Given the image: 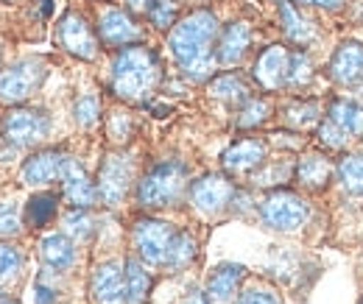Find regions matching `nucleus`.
I'll return each instance as SVG.
<instances>
[{
    "instance_id": "58836bf2",
    "label": "nucleus",
    "mask_w": 363,
    "mask_h": 304,
    "mask_svg": "<svg viewBox=\"0 0 363 304\" xmlns=\"http://www.w3.org/2000/svg\"><path fill=\"white\" fill-rule=\"evenodd\" d=\"M318 137H321V142H324L327 148H344L347 140H350V134H347L344 129H338L330 118H327V123L318 129Z\"/></svg>"
},
{
    "instance_id": "f704fd0d",
    "label": "nucleus",
    "mask_w": 363,
    "mask_h": 304,
    "mask_svg": "<svg viewBox=\"0 0 363 304\" xmlns=\"http://www.w3.org/2000/svg\"><path fill=\"white\" fill-rule=\"evenodd\" d=\"M313 79V62L305 50H291V70H288V87H305Z\"/></svg>"
},
{
    "instance_id": "f257e3e1",
    "label": "nucleus",
    "mask_w": 363,
    "mask_h": 304,
    "mask_svg": "<svg viewBox=\"0 0 363 304\" xmlns=\"http://www.w3.org/2000/svg\"><path fill=\"white\" fill-rule=\"evenodd\" d=\"M218 37H221V23L210 9H196L184 14L171 28L168 47L179 70L190 81H207L213 76L218 64V56H216Z\"/></svg>"
},
{
    "instance_id": "f3484780",
    "label": "nucleus",
    "mask_w": 363,
    "mask_h": 304,
    "mask_svg": "<svg viewBox=\"0 0 363 304\" xmlns=\"http://www.w3.org/2000/svg\"><path fill=\"white\" fill-rule=\"evenodd\" d=\"M330 79L341 87H355L363 81V45L361 43H341L338 50L330 59L327 67Z\"/></svg>"
},
{
    "instance_id": "4c0bfd02",
    "label": "nucleus",
    "mask_w": 363,
    "mask_h": 304,
    "mask_svg": "<svg viewBox=\"0 0 363 304\" xmlns=\"http://www.w3.org/2000/svg\"><path fill=\"white\" fill-rule=\"evenodd\" d=\"M106 129H109V137H112L115 142H126V140L132 137V131H135V123H132V118H129L126 112H112Z\"/></svg>"
},
{
    "instance_id": "a211bd4d",
    "label": "nucleus",
    "mask_w": 363,
    "mask_h": 304,
    "mask_svg": "<svg viewBox=\"0 0 363 304\" xmlns=\"http://www.w3.org/2000/svg\"><path fill=\"white\" fill-rule=\"evenodd\" d=\"M246 276V268L238 262H221L207 276V296L213 304H229L238 296V288Z\"/></svg>"
},
{
    "instance_id": "a18cd8bd",
    "label": "nucleus",
    "mask_w": 363,
    "mask_h": 304,
    "mask_svg": "<svg viewBox=\"0 0 363 304\" xmlns=\"http://www.w3.org/2000/svg\"><path fill=\"white\" fill-rule=\"evenodd\" d=\"M0 304H20L17 299H0Z\"/></svg>"
},
{
    "instance_id": "09e8293b",
    "label": "nucleus",
    "mask_w": 363,
    "mask_h": 304,
    "mask_svg": "<svg viewBox=\"0 0 363 304\" xmlns=\"http://www.w3.org/2000/svg\"><path fill=\"white\" fill-rule=\"evenodd\" d=\"M361 304H363V302H361Z\"/></svg>"
},
{
    "instance_id": "c9c22d12",
    "label": "nucleus",
    "mask_w": 363,
    "mask_h": 304,
    "mask_svg": "<svg viewBox=\"0 0 363 304\" xmlns=\"http://www.w3.org/2000/svg\"><path fill=\"white\" fill-rule=\"evenodd\" d=\"M285 120L296 129H308L318 120V106L316 103H291L285 109Z\"/></svg>"
},
{
    "instance_id": "de8ad7c7",
    "label": "nucleus",
    "mask_w": 363,
    "mask_h": 304,
    "mask_svg": "<svg viewBox=\"0 0 363 304\" xmlns=\"http://www.w3.org/2000/svg\"><path fill=\"white\" fill-rule=\"evenodd\" d=\"M0 53H3V43H0Z\"/></svg>"
},
{
    "instance_id": "2f4dec72",
    "label": "nucleus",
    "mask_w": 363,
    "mask_h": 304,
    "mask_svg": "<svg viewBox=\"0 0 363 304\" xmlns=\"http://www.w3.org/2000/svg\"><path fill=\"white\" fill-rule=\"evenodd\" d=\"M73 118L82 129H92L101 120V98L95 92H82L73 106Z\"/></svg>"
},
{
    "instance_id": "5701e85b",
    "label": "nucleus",
    "mask_w": 363,
    "mask_h": 304,
    "mask_svg": "<svg viewBox=\"0 0 363 304\" xmlns=\"http://www.w3.org/2000/svg\"><path fill=\"white\" fill-rule=\"evenodd\" d=\"M279 23H282V34L288 37V43L294 45L313 43V26L299 14L296 3L279 0Z\"/></svg>"
},
{
    "instance_id": "f03ea898",
    "label": "nucleus",
    "mask_w": 363,
    "mask_h": 304,
    "mask_svg": "<svg viewBox=\"0 0 363 304\" xmlns=\"http://www.w3.org/2000/svg\"><path fill=\"white\" fill-rule=\"evenodd\" d=\"M162 81V62L154 47L129 45L121 47L112 62V92L121 101H145Z\"/></svg>"
},
{
    "instance_id": "c756f323",
    "label": "nucleus",
    "mask_w": 363,
    "mask_h": 304,
    "mask_svg": "<svg viewBox=\"0 0 363 304\" xmlns=\"http://www.w3.org/2000/svg\"><path fill=\"white\" fill-rule=\"evenodd\" d=\"M145 17L157 31H171L179 23V0H151Z\"/></svg>"
},
{
    "instance_id": "4468645a",
    "label": "nucleus",
    "mask_w": 363,
    "mask_h": 304,
    "mask_svg": "<svg viewBox=\"0 0 363 304\" xmlns=\"http://www.w3.org/2000/svg\"><path fill=\"white\" fill-rule=\"evenodd\" d=\"M266 154H269L266 140H260V137H243V140H235L227 151H224L221 165H224V171L229 176L255 174L257 168L266 165Z\"/></svg>"
},
{
    "instance_id": "4be33fe9",
    "label": "nucleus",
    "mask_w": 363,
    "mask_h": 304,
    "mask_svg": "<svg viewBox=\"0 0 363 304\" xmlns=\"http://www.w3.org/2000/svg\"><path fill=\"white\" fill-rule=\"evenodd\" d=\"M59 201H62L59 193H50V190L34 193V196L26 201V226L34 229V232L50 226V223L56 220V215H59Z\"/></svg>"
},
{
    "instance_id": "6ab92c4d",
    "label": "nucleus",
    "mask_w": 363,
    "mask_h": 304,
    "mask_svg": "<svg viewBox=\"0 0 363 304\" xmlns=\"http://www.w3.org/2000/svg\"><path fill=\"white\" fill-rule=\"evenodd\" d=\"M249 45H252V28L246 23H229L227 28L221 31L218 47H216L218 64H227V67L238 64L249 53Z\"/></svg>"
},
{
    "instance_id": "a878e982",
    "label": "nucleus",
    "mask_w": 363,
    "mask_h": 304,
    "mask_svg": "<svg viewBox=\"0 0 363 304\" xmlns=\"http://www.w3.org/2000/svg\"><path fill=\"white\" fill-rule=\"evenodd\" d=\"M207 92L224 103H232V106H243L252 95H249V84L238 76V73H221L216 76L210 84H207Z\"/></svg>"
},
{
    "instance_id": "cd10ccee",
    "label": "nucleus",
    "mask_w": 363,
    "mask_h": 304,
    "mask_svg": "<svg viewBox=\"0 0 363 304\" xmlns=\"http://www.w3.org/2000/svg\"><path fill=\"white\" fill-rule=\"evenodd\" d=\"M335 176L350 196H363V157L344 154L335 165Z\"/></svg>"
},
{
    "instance_id": "dca6fc26",
    "label": "nucleus",
    "mask_w": 363,
    "mask_h": 304,
    "mask_svg": "<svg viewBox=\"0 0 363 304\" xmlns=\"http://www.w3.org/2000/svg\"><path fill=\"white\" fill-rule=\"evenodd\" d=\"M59 184H62V198L70 204V210H90L98 201V187L76 157L67 159V168Z\"/></svg>"
},
{
    "instance_id": "7c9ffc66",
    "label": "nucleus",
    "mask_w": 363,
    "mask_h": 304,
    "mask_svg": "<svg viewBox=\"0 0 363 304\" xmlns=\"http://www.w3.org/2000/svg\"><path fill=\"white\" fill-rule=\"evenodd\" d=\"M272 103L266 98H249L238 112V129H257L269 120Z\"/></svg>"
},
{
    "instance_id": "9d476101",
    "label": "nucleus",
    "mask_w": 363,
    "mask_h": 304,
    "mask_svg": "<svg viewBox=\"0 0 363 304\" xmlns=\"http://www.w3.org/2000/svg\"><path fill=\"white\" fill-rule=\"evenodd\" d=\"M56 43L62 50H67L70 56L76 59H84V62H92L98 56V34L92 31L90 20L82 14V11H67L59 26H56Z\"/></svg>"
},
{
    "instance_id": "7ed1b4c3",
    "label": "nucleus",
    "mask_w": 363,
    "mask_h": 304,
    "mask_svg": "<svg viewBox=\"0 0 363 304\" xmlns=\"http://www.w3.org/2000/svg\"><path fill=\"white\" fill-rule=\"evenodd\" d=\"M187 165L179 159H165L151 165L143 179L137 181V204L143 210H168L177 207L182 201V196L187 193Z\"/></svg>"
},
{
    "instance_id": "a19ab883",
    "label": "nucleus",
    "mask_w": 363,
    "mask_h": 304,
    "mask_svg": "<svg viewBox=\"0 0 363 304\" xmlns=\"http://www.w3.org/2000/svg\"><path fill=\"white\" fill-rule=\"evenodd\" d=\"M56 288L53 285H45L43 279H37V285H34V302L37 304H56Z\"/></svg>"
},
{
    "instance_id": "393cba45",
    "label": "nucleus",
    "mask_w": 363,
    "mask_h": 304,
    "mask_svg": "<svg viewBox=\"0 0 363 304\" xmlns=\"http://www.w3.org/2000/svg\"><path fill=\"white\" fill-rule=\"evenodd\" d=\"M123 268H126V296H129V304H145L148 296H151V285H154L145 262L140 257H126Z\"/></svg>"
},
{
    "instance_id": "0eeeda50",
    "label": "nucleus",
    "mask_w": 363,
    "mask_h": 304,
    "mask_svg": "<svg viewBox=\"0 0 363 304\" xmlns=\"http://www.w3.org/2000/svg\"><path fill=\"white\" fill-rule=\"evenodd\" d=\"M260 218L269 229L277 232H296L299 226L308 223L311 218V207L299 193L291 190H274L263 198L260 204Z\"/></svg>"
},
{
    "instance_id": "ea45409f",
    "label": "nucleus",
    "mask_w": 363,
    "mask_h": 304,
    "mask_svg": "<svg viewBox=\"0 0 363 304\" xmlns=\"http://www.w3.org/2000/svg\"><path fill=\"white\" fill-rule=\"evenodd\" d=\"M288 174H291V171H285L282 162H279V165H274L269 171H260V174L255 176V181H257V184H279Z\"/></svg>"
},
{
    "instance_id": "f8f14e48",
    "label": "nucleus",
    "mask_w": 363,
    "mask_h": 304,
    "mask_svg": "<svg viewBox=\"0 0 363 304\" xmlns=\"http://www.w3.org/2000/svg\"><path fill=\"white\" fill-rule=\"evenodd\" d=\"M67 154L59 151V148H43V151H34L26 162H23V171H20V181L28 184V187H48V184H56L62 181L65 168H67Z\"/></svg>"
},
{
    "instance_id": "20e7f679",
    "label": "nucleus",
    "mask_w": 363,
    "mask_h": 304,
    "mask_svg": "<svg viewBox=\"0 0 363 304\" xmlns=\"http://www.w3.org/2000/svg\"><path fill=\"white\" fill-rule=\"evenodd\" d=\"M48 76V64L43 59H20L0 70V103L3 106H23Z\"/></svg>"
},
{
    "instance_id": "473e14b6",
    "label": "nucleus",
    "mask_w": 363,
    "mask_h": 304,
    "mask_svg": "<svg viewBox=\"0 0 363 304\" xmlns=\"http://www.w3.org/2000/svg\"><path fill=\"white\" fill-rule=\"evenodd\" d=\"M62 223H65V235H70L76 243L90 240L95 232V218L90 215V210H70Z\"/></svg>"
},
{
    "instance_id": "9b49d317",
    "label": "nucleus",
    "mask_w": 363,
    "mask_h": 304,
    "mask_svg": "<svg viewBox=\"0 0 363 304\" xmlns=\"http://www.w3.org/2000/svg\"><path fill=\"white\" fill-rule=\"evenodd\" d=\"M98 40L106 47H129L140 45L145 40L143 26L135 20V14H129L126 9H106L98 17Z\"/></svg>"
},
{
    "instance_id": "6e6552de",
    "label": "nucleus",
    "mask_w": 363,
    "mask_h": 304,
    "mask_svg": "<svg viewBox=\"0 0 363 304\" xmlns=\"http://www.w3.org/2000/svg\"><path fill=\"white\" fill-rule=\"evenodd\" d=\"M132 181H135V162L126 157V154H109L104 162H101V171H98V198L106 204V207H121L132 190Z\"/></svg>"
},
{
    "instance_id": "c85d7f7f",
    "label": "nucleus",
    "mask_w": 363,
    "mask_h": 304,
    "mask_svg": "<svg viewBox=\"0 0 363 304\" xmlns=\"http://www.w3.org/2000/svg\"><path fill=\"white\" fill-rule=\"evenodd\" d=\"M196 252H199V243H196L193 232L179 229V232H177V237H174V243H171V252H168L165 268H171V271H182V268H187V265L193 262V257H196Z\"/></svg>"
},
{
    "instance_id": "bb28decb",
    "label": "nucleus",
    "mask_w": 363,
    "mask_h": 304,
    "mask_svg": "<svg viewBox=\"0 0 363 304\" xmlns=\"http://www.w3.org/2000/svg\"><path fill=\"white\" fill-rule=\"evenodd\" d=\"M26 271V257L11 240H0V288H11L20 282Z\"/></svg>"
},
{
    "instance_id": "72a5a7b5",
    "label": "nucleus",
    "mask_w": 363,
    "mask_h": 304,
    "mask_svg": "<svg viewBox=\"0 0 363 304\" xmlns=\"http://www.w3.org/2000/svg\"><path fill=\"white\" fill-rule=\"evenodd\" d=\"M23 232V218L17 201H0V240H14Z\"/></svg>"
},
{
    "instance_id": "39448f33",
    "label": "nucleus",
    "mask_w": 363,
    "mask_h": 304,
    "mask_svg": "<svg viewBox=\"0 0 363 304\" xmlns=\"http://www.w3.org/2000/svg\"><path fill=\"white\" fill-rule=\"evenodd\" d=\"M53 129V120L45 109L34 106H9L3 115V140L14 148H34L43 145Z\"/></svg>"
},
{
    "instance_id": "aec40b11",
    "label": "nucleus",
    "mask_w": 363,
    "mask_h": 304,
    "mask_svg": "<svg viewBox=\"0 0 363 304\" xmlns=\"http://www.w3.org/2000/svg\"><path fill=\"white\" fill-rule=\"evenodd\" d=\"M40 254H43V262L53 271H70L76 265V257H79V249H76V240L65 232H56V235H48L40 243Z\"/></svg>"
},
{
    "instance_id": "423d86ee",
    "label": "nucleus",
    "mask_w": 363,
    "mask_h": 304,
    "mask_svg": "<svg viewBox=\"0 0 363 304\" xmlns=\"http://www.w3.org/2000/svg\"><path fill=\"white\" fill-rule=\"evenodd\" d=\"M177 226L160 218H137L132 226V243H135L137 257L145 265H165L171 243L177 237Z\"/></svg>"
},
{
    "instance_id": "2eb2a0df",
    "label": "nucleus",
    "mask_w": 363,
    "mask_h": 304,
    "mask_svg": "<svg viewBox=\"0 0 363 304\" xmlns=\"http://www.w3.org/2000/svg\"><path fill=\"white\" fill-rule=\"evenodd\" d=\"M288 70H291V50L282 45H269L255 62V81L269 92H277L288 87Z\"/></svg>"
},
{
    "instance_id": "1a4fd4ad",
    "label": "nucleus",
    "mask_w": 363,
    "mask_h": 304,
    "mask_svg": "<svg viewBox=\"0 0 363 304\" xmlns=\"http://www.w3.org/2000/svg\"><path fill=\"white\" fill-rule=\"evenodd\" d=\"M187 198L190 207L204 218L221 215L235 198V184L224 174H207L196 181H190L187 187Z\"/></svg>"
},
{
    "instance_id": "ddd939ff",
    "label": "nucleus",
    "mask_w": 363,
    "mask_h": 304,
    "mask_svg": "<svg viewBox=\"0 0 363 304\" xmlns=\"http://www.w3.org/2000/svg\"><path fill=\"white\" fill-rule=\"evenodd\" d=\"M90 293L95 304H129L123 262L106 260L101 265H95V271L90 276Z\"/></svg>"
},
{
    "instance_id": "37998d69",
    "label": "nucleus",
    "mask_w": 363,
    "mask_h": 304,
    "mask_svg": "<svg viewBox=\"0 0 363 304\" xmlns=\"http://www.w3.org/2000/svg\"><path fill=\"white\" fill-rule=\"evenodd\" d=\"M148 6H151V0H126V11L135 14V17L148 14Z\"/></svg>"
},
{
    "instance_id": "b1692460",
    "label": "nucleus",
    "mask_w": 363,
    "mask_h": 304,
    "mask_svg": "<svg viewBox=\"0 0 363 304\" xmlns=\"http://www.w3.org/2000/svg\"><path fill=\"white\" fill-rule=\"evenodd\" d=\"M327 118H330L338 129L347 131L350 137H363V106L361 103H355V101H350V98H338V101L330 103Z\"/></svg>"
},
{
    "instance_id": "e433bc0d",
    "label": "nucleus",
    "mask_w": 363,
    "mask_h": 304,
    "mask_svg": "<svg viewBox=\"0 0 363 304\" xmlns=\"http://www.w3.org/2000/svg\"><path fill=\"white\" fill-rule=\"evenodd\" d=\"M235 304H282V296L269 285H252V288L238 293Z\"/></svg>"
},
{
    "instance_id": "412c9836",
    "label": "nucleus",
    "mask_w": 363,
    "mask_h": 304,
    "mask_svg": "<svg viewBox=\"0 0 363 304\" xmlns=\"http://www.w3.org/2000/svg\"><path fill=\"white\" fill-rule=\"evenodd\" d=\"M333 174H335V168H333L330 157H324V154H308L296 165V181L311 193H321L333 181Z\"/></svg>"
},
{
    "instance_id": "c03bdc74",
    "label": "nucleus",
    "mask_w": 363,
    "mask_h": 304,
    "mask_svg": "<svg viewBox=\"0 0 363 304\" xmlns=\"http://www.w3.org/2000/svg\"><path fill=\"white\" fill-rule=\"evenodd\" d=\"M182 304H213V302H210L207 291H190V293L184 296V302H182Z\"/></svg>"
},
{
    "instance_id": "49530a36",
    "label": "nucleus",
    "mask_w": 363,
    "mask_h": 304,
    "mask_svg": "<svg viewBox=\"0 0 363 304\" xmlns=\"http://www.w3.org/2000/svg\"><path fill=\"white\" fill-rule=\"evenodd\" d=\"M3 3H14V0H3Z\"/></svg>"
},
{
    "instance_id": "79ce46f5",
    "label": "nucleus",
    "mask_w": 363,
    "mask_h": 304,
    "mask_svg": "<svg viewBox=\"0 0 363 304\" xmlns=\"http://www.w3.org/2000/svg\"><path fill=\"white\" fill-rule=\"evenodd\" d=\"M291 3L308 6V9H327V11H335V9H341L347 0H291Z\"/></svg>"
}]
</instances>
